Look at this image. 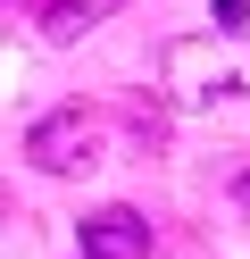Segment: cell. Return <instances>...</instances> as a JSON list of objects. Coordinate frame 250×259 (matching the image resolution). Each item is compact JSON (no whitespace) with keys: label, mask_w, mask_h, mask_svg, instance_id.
<instances>
[{"label":"cell","mask_w":250,"mask_h":259,"mask_svg":"<svg viewBox=\"0 0 250 259\" xmlns=\"http://www.w3.org/2000/svg\"><path fill=\"white\" fill-rule=\"evenodd\" d=\"M159 84L183 109H217V101H250V42L242 34H175L159 51Z\"/></svg>","instance_id":"cell-1"},{"label":"cell","mask_w":250,"mask_h":259,"mask_svg":"<svg viewBox=\"0 0 250 259\" xmlns=\"http://www.w3.org/2000/svg\"><path fill=\"white\" fill-rule=\"evenodd\" d=\"M117 9H125V0H42V17H33V25H42L50 51H67V42H83L100 17H117Z\"/></svg>","instance_id":"cell-4"},{"label":"cell","mask_w":250,"mask_h":259,"mask_svg":"<svg viewBox=\"0 0 250 259\" xmlns=\"http://www.w3.org/2000/svg\"><path fill=\"white\" fill-rule=\"evenodd\" d=\"M75 259H150V218H142V209H125V201L92 209L83 234H75Z\"/></svg>","instance_id":"cell-3"},{"label":"cell","mask_w":250,"mask_h":259,"mask_svg":"<svg viewBox=\"0 0 250 259\" xmlns=\"http://www.w3.org/2000/svg\"><path fill=\"white\" fill-rule=\"evenodd\" d=\"M225 201H233V209H250V151L225 167Z\"/></svg>","instance_id":"cell-5"},{"label":"cell","mask_w":250,"mask_h":259,"mask_svg":"<svg viewBox=\"0 0 250 259\" xmlns=\"http://www.w3.org/2000/svg\"><path fill=\"white\" fill-rule=\"evenodd\" d=\"M25 159L42 176H92L109 159V117L100 109H50L25 125Z\"/></svg>","instance_id":"cell-2"}]
</instances>
